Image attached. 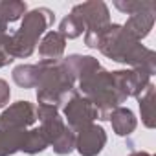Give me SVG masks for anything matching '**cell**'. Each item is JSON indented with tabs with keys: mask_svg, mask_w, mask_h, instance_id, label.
<instances>
[{
	"mask_svg": "<svg viewBox=\"0 0 156 156\" xmlns=\"http://www.w3.org/2000/svg\"><path fill=\"white\" fill-rule=\"evenodd\" d=\"M98 50L105 57L121 64H129L134 70H143L149 75L156 72V53L140 41L132 39L121 24H108L103 30Z\"/></svg>",
	"mask_w": 156,
	"mask_h": 156,
	"instance_id": "1",
	"label": "cell"
},
{
	"mask_svg": "<svg viewBox=\"0 0 156 156\" xmlns=\"http://www.w3.org/2000/svg\"><path fill=\"white\" fill-rule=\"evenodd\" d=\"M37 66V101L59 108L75 90V77L64 59L39 61Z\"/></svg>",
	"mask_w": 156,
	"mask_h": 156,
	"instance_id": "2",
	"label": "cell"
},
{
	"mask_svg": "<svg viewBox=\"0 0 156 156\" xmlns=\"http://www.w3.org/2000/svg\"><path fill=\"white\" fill-rule=\"evenodd\" d=\"M55 15L48 8H37L24 15L20 28L13 35H2V46L11 59H26L30 57L39 39L46 33V30L53 24Z\"/></svg>",
	"mask_w": 156,
	"mask_h": 156,
	"instance_id": "3",
	"label": "cell"
},
{
	"mask_svg": "<svg viewBox=\"0 0 156 156\" xmlns=\"http://www.w3.org/2000/svg\"><path fill=\"white\" fill-rule=\"evenodd\" d=\"M77 83H79L81 96L87 98L98 108L101 121H107L110 112L114 108L121 107L123 101H127V98L121 94V90L118 88V85L114 81L112 72L105 70L103 66L96 68L94 72L85 75Z\"/></svg>",
	"mask_w": 156,
	"mask_h": 156,
	"instance_id": "4",
	"label": "cell"
},
{
	"mask_svg": "<svg viewBox=\"0 0 156 156\" xmlns=\"http://www.w3.org/2000/svg\"><path fill=\"white\" fill-rule=\"evenodd\" d=\"M37 119L41 121V129L51 145L53 152L59 156H66L75 149V132L64 123L59 116V108L50 105H37L35 107Z\"/></svg>",
	"mask_w": 156,
	"mask_h": 156,
	"instance_id": "5",
	"label": "cell"
},
{
	"mask_svg": "<svg viewBox=\"0 0 156 156\" xmlns=\"http://www.w3.org/2000/svg\"><path fill=\"white\" fill-rule=\"evenodd\" d=\"M64 118L73 132H79L81 129L99 119V112L87 98H83L77 90H73L70 98L64 101Z\"/></svg>",
	"mask_w": 156,
	"mask_h": 156,
	"instance_id": "6",
	"label": "cell"
},
{
	"mask_svg": "<svg viewBox=\"0 0 156 156\" xmlns=\"http://www.w3.org/2000/svg\"><path fill=\"white\" fill-rule=\"evenodd\" d=\"M70 13L81 20V24L85 26V33L103 31L110 24V11L107 4L101 0H90V2L77 4L72 8Z\"/></svg>",
	"mask_w": 156,
	"mask_h": 156,
	"instance_id": "7",
	"label": "cell"
},
{
	"mask_svg": "<svg viewBox=\"0 0 156 156\" xmlns=\"http://www.w3.org/2000/svg\"><path fill=\"white\" fill-rule=\"evenodd\" d=\"M35 105L30 101H17L0 114V129L28 130L31 125H35Z\"/></svg>",
	"mask_w": 156,
	"mask_h": 156,
	"instance_id": "8",
	"label": "cell"
},
{
	"mask_svg": "<svg viewBox=\"0 0 156 156\" xmlns=\"http://www.w3.org/2000/svg\"><path fill=\"white\" fill-rule=\"evenodd\" d=\"M107 145V132L103 127L92 123L75 132V151L81 156H98Z\"/></svg>",
	"mask_w": 156,
	"mask_h": 156,
	"instance_id": "9",
	"label": "cell"
},
{
	"mask_svg": "<svg viewBox=\"0 0 156 156\" xmlns=\"http://www.w3.org/2000/svg\"><path fill=\"white\" fill-rule=\"evenodd\" d=\"M114 81L118 85V88L121 90V94L129 99V98H138L147 85L151 83V75L145 73L143 70H116L112 72Z\"/></svg>",
	"mask_w": 156,
	"mask_h": 156,
	"instance_id": "10",
	"label": "cell"
},
{
	"mask_svg": "<svg viewBox=\"0 0 156 156\" xmlns=\"http://www.w3.org/2000/svg\"><path fill=\"white\" fill-rule=\"evenodd\" d=\"M154 9H149V11H140L136 15H130L127 19V22L123 24V30L136 41L141 42V39H145L152 26H154Z\"/></svg>",
	"mask_w": 156,
	"mask_h": 156,
	"instance_id": "11",
	"label": "cell"
},
{
	"mask_svg": "<svg viewBox=\"0 0 156 156\" xmlns=\"http://www.w3.org/2000/svg\"><path fill=\"white\" fill-rule=\"evenodd\" d=\"M66 50V39L59 31H48L42 35V41L39 42V55L42 61H59L62 59V53Z\"/></svg>",
	"mask_w": 156,
	"mask_h": 156,
	"instance_id": "12",
	"label": "cell"
},
{
	"mask_svg": "<svg viewBox=\"0 0 156 156\" xmlns=\"http://www.w3.org/2000/svg\"><path fill=\"white\" fill-rule=\"evenodd\" d=\"M110 123H112V129L118 136H130L134 130H136V125H138V119L134 116V112L127 107H118L110 112L108 116Z\"/></svg>",
	"mask_w": 156,
	"mask_h": 156,
	"instance_id": "13",
	"label": "cell"
},
{
	"mask_svg": "<svg viewBox=\"0 0 156 156\" xmlns=\"http://www.w3.org/2000/svg\"><path fill=\"white\" fill-rule=\"evenodd\" d=\"M64 62L68 64V68L72 70L73 77H75V81H79L83 79L85 75H88L90 72H94L96 68L101 66V62L92 57V55H79V53H73V55H68L64 59Z\"/></svg>",
	"mask_w": 156,
	"mask_h": 156,
	"instance_id": "14",
	"label": "cell"
},
{
	"mask_svg": "<svg viewBox=\"0 0 156 156\" xmlns=\"http://www.w3.org/2000/svg\"><path fill=\"white\" fill-rule=\"evenodd\" d=\"M28 130L0 129V156H9V154H15L17 151H22Z\"/></svg>",
	"mask_w": 156,
	"mask_h": 156,
	"instance_id": "15",
	"label": "cell"
},
{
	"mask_svg": "<svg viewBox=\"0 0 156 156\" xmlns=\"http://www.w3.org/2000/svg\"><path fill=\"white\" fill-rule=\"evenodd\" d=\"M140 103V112H141V121L147 129L156 127V108H154V85L149 83L147 88L136 98Z\"/></svg>",
	"mask_w": 156,
	"mask_h": 156,
	"instance_id": "16",
	"label": "cell"
},
{
	"mask_svg": "<svg viewBox=\"0 0 156 156\" xmlns=\"http://www.w3.org/2000/svg\"><path fill=\"white\" fill-rule=\"evenodd\" d=\"M26 13H28L26 2H20V0H2V2H0V19L6 24L17 22Z\"/></svg>",
	"mask_w": 156,
	"mask_h": 156,
	"instance_id": "17",
	"label": "cell"
},
{
	"mask_svg": "<svg viewBox=\"0 0 156 156\" xmlns=\"http://www.w3.org/2000/svg\"><path fill=\"white\" fill-rule=\"evenodd\" d=\"M13 81L20 88H35L37 85V66L35 64H19L13 68Z\"/></svg>",
	"mask_w": 156,
	"mask_h": 156,
	"instance_id": "18",
	"label": "cell"
},
{
	"mask_svg": "<svg viewBox=\"0 0 156 156\" xmlns=\"http://www.w3.org/2000/svg\"><path fill=\"white\" fill-rule=\"evenodd\" d=\"M46 147H50V143H48V140H46L42 129H41V127L30 129L28 134H26V141H24L22 151H24L26 154H39V152H42Z\"/></svg>",
	"mask_w": 156,
	"mask_h": 156,
	"instance_id": "19",
	"label": "cell"
},
{
	"mask_svg": "<svg viewBox=\"0 0 156 156\" xmlns=\"http://www.w3.org/2000/svg\"><path fill=\"white\" fill-rule=\"evenodd\" d=\"M57 31H59L64 39H77V37H81V35L85 33V26L81 24L79 19L73 17V15L70 13V15H66V17L61 20Z\"/></svg>",
	"mask_w": 156,
	"mask_h": 156,
	"instance_id": "20",
	"label": "cell"
},
{
	"mask_svg": "<svg viewBox=\"0 0 156 156\" xmlns=\"http://www.w3.org/2000/svg\"><path fill=\"white\" fill-rule=\"evenodd\" d=\"M114 6H116L121 13H127V15H136V13H140V11H149V9H154V8H156L154 2H140V0H127V2L116 0Z\"/></svg>",
	"mask_w": 156,
	"mask_h": 156,
	"instance_id": "21",
	"label": "cell"
},
{
	"mask_svg": "<svg viewBox=\"0 0 156 156\" xmlns=\"http://www.w3.org/2000/svg\"><path fill=\"white\" fill-rule=\"evenodd\" d=\"M9 98H11V90H9L8 81L0 79V108H4L9 103Z\"/></svg>",
	"mask_w": 156,
	"mask_h": 156,
	"instance_id": "22",
	"label": "cell"
},
{
	"mask_svg": "<svg viewBox=\"0 0 156 156\" xmlns=\"http://www.w3.org/2000/svg\"><path fill=\"white\" fill-rule=\"evenodd\" d=\"M9 62H13V59L6 53V50H4V46H2V37H0V68L8 66Z\"/></svg>",
	"mask_w": 156,
	"mask_h": 156,
	"instance_id": "23",
	"label": "cell"
},
{
	"mask_svg": "<svg viewBox=\"0 0 156 156\" xmlns=\"http://www.w3.org/2000/svg\"><path fill=\"white\" fill-rule=\"evenodd\" d=\"M6 31H8V24H6L2 19H0V37H2V35H6Z\"/></svg>",
	"mask_w": 156,
	"mask_h": 156,
	"instance_id": "24",
	"label": "cell"
},
{
	"mask_svg": "<svg viewBox=\"0 0 156 156\" xmlns=\"http://www.w3.org/2000/svg\"><path fill=\"white\" fill-rule=\"evenodd\" d=\"M129 156H152V154H149V152H143V151H134V152H130Z\"/></svg>",
	"mask_w": 156,
	"mask_h": 156,
	"instance_id": "25",
	"label": "cell"
}]
</instances>
